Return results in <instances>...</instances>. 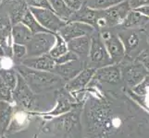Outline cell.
I'll use <instances>...</instances> for the list:
<instances>
[{"instance_id": "1", "label": "cell", "mask_w": 149, "mask_h": 138, "mask_svg": "<svg viewBox=\"0 0 149 138\" xmlns=\"http://www.w3.org/2000/svg\"><path fill=\"white\" fill-rule=\"evenodd\" d=\"M16 71L35 94L54 89L63 85L62 78L52 72L34 70L22 65H17Z\"/></svg>"}, {"instance_id": "18", "label": "cell", "mask_w": 149, "mask_h": 138, "mask_svg": "<svg viewBox=\"0 0 149 138\" xmlns=\"http://www.w3.org/2000/svg\"><path fill=\"white\" fill-rule=\"evenodd\" d=\"M32 32L22 22L12 25L11 27V38L13 39V43H18L26 46L30 40L33 37Z\"/></svg>"}, {"instance_id": "16", "label": "cell", "mask_w": 149, "mask_h": 138, "mask_svg": "<svg viewBox=\"0 0 149 138\" xmlns=\"http://www.w3.org/2000/svg\"><path fill=\"white\" fill-rule=\"evenodd\" d=\"M95 68L93 67H85L84 70H81V72L77 75L76 76L68 81L66 83L65 87L66 89L69 91H73V90H79L84 89L90 83V81L93 79L94 76L95 74Z\"/></svg>"}, {"instance_id": "3", "label": "cell", "mask_w": 149, "mask_h": 138, "mask_svg": "<svg viewBox=\"0 0 149 138\" xmlns=\"http://www.w3.org/2000/svg\"><path fill=\"white\" fill-rule=\"evenodd\" d=\"M119 65L121 72V80L126 89L134 88L148 76L146 68L136 59H132L125 56Z\"/></svg>"}, {"instance_id": "38", "label": "cell", "mask_w": 149, "mask_h": 138, "mask_svg": "<svg viewBox=\"0 0 149 138\" xmlns=\"http://www.w3.org/2000/svg\"><path fill=\"white\" fill-rule=\"evenodd\" d=\"M0 56H6V54H5V52H4V50L2 49L1 46H0Z\"/></svg>"}, {"instance_id": "13", "label": "cell", "mask_w": 149, "mask_h": 138, "mask_svg": "<svg viewBox=\"0 0 149 138\" xmlns=\"http://www.w3.org/2000/svg\"><path fill=\"white\" fill-rule=\"evenodd\" d=\"M68 49L73 53L79 60L87 65L91 45V36H83L70 40L67 43Z\"/></svg>"}, {"instance_id": "20", "label": "cell", "mask_w": 149, "mask_h": 138, "mask_svg": "<svg viewBox=\"0 0 149 138\" xmlns=\"http://www.w3.org/2000/svg\"><path fill=\"white\" fill-rule=\"evenodd\" d=\"M48 2L53 11L62 20L68 22L74 12L66 6L63 0H48Z\"/></svg>"}, {"instance_id": "41", "label": "cell", "mask_w": 149, "mask_h": 138, "mask_svg": "<svg viewBox=\"0 0 149 138\" xmlns=\"http://www.w3.org/2000/svg\"><path fill=\"white\" fill-rule=\"evenodd\" d=\"M1 5H2V0H0V7H1Z\"/></svg>"}, {"instance_id": "25", "label": "cell", "mask_w": 149, "mask_h": 138, "mask_svg": "<svg viewBox=\"0 0 149 138\" xmlns=\"http://www.w3.org/2000/svg\"><path fill=\"white\" fill-rule=\"evenodd\" d=\"M0 78L3 79L6 85L12 91L15 89L17 85V78H18L17 71H15L13 68L0 69Z\"/></svg>"}, {"instance_id": "21", "label": "cell", "mask_w": 149, "mask_h": 138, "mask_svg": "<svg viewBox=\"0 0 149 138\" xmlns=\"http://www.w3.org/2000/svg\"><path fill=\"white\" fill-rule=\"evenodd\" d=\"M13 109L8 102L0 101V134H2L9 124Z\"/></svg>"}, {"instance_id": "9", "label": "cell", "mask_w": 149, "mask_h": 138, "mask_svg": "<svg viewBox=\"0 0 149 138\" xmlns=\"http://www.w3.org/2000/svg\"><path fill=\"white\" fill-rule=\"evenodd\" d=\"M96 30L88 24L79 21H69L58 30V34L67 43L70 40L83 36H92Z\"/></svg>"}, {"instance_id": "22", "label": "cell", "mask_w": 149, "mask_h": 138, "mask_svg": "<svg viewBox=\"0 0 149 138\" xmlns=\"http://www.w3.org/2000/svg\"><path fill=\"white\" fill-rule=\"evenodd\" d=\"M22 23L24 24L25 26L32 32L33 34H36V33H40V32H50L47 30H45L44 27L41 26L40 23L36 20V19L33 17L32 12L30 11V9L27 10V12L25 13V15L23 16V18L22 19Z\"/></svg>"}, {"instance_id": "8", "label": "cell", "mask_w": 149, "mask_h": 138, "mask_svg": "<svg viewBox=\"0 0 149 138\" xmlns=\"http://www.w3.org/2000/svg\"><path fill=\"white\" fill-rule=\"evenodd\" d=\"M29 9L41 26L52 33H58V30L67 23L51 9L35 8H29Z\"/></svg>"}, {"instance_id": "24", "label": "cell", "mask_w": 149, "mask_h": 138, "mask_svg": "<svg viewBox=\"0 0 149 138\" xmlns=\"http://www.w3.org/2000/svg\"><path fill=\"white\" fill-rule=\"evenodd\" d=\"M124 1L127 0H87L84 5L96 10H104Z\"/></svg>"}, {"instance_id": "37", "label": "cell", "mask_w": 149, "mask_h": 138, "mask_svg": "<svg viewBox=\"0 0 149 138\" xmlns=\"http://www.w3.org/2000/svg\"><path fill=\"white\" fill-rule=\"evenodd\" d=\"M143 32H145L146 33H148V32H149V20L147 21V23L145 25V27L143 28Z\"/></svg>"}, {"instance_id": "35", "label": "cell", "mask_w": 149, "mask_h": 138, "mask_svg": "<svg viewBox=\"0 0 149 138\" xmlns=\"http://www.w3.org/2000/svg\"><path fill=\"white\" fill-rule=\"evenodd\" d=\"M129 5L132 10H133L143 6H147L149 5V0H129Z\"/></svg>"}, {"instance_id": "34", "label": "cell", "mask_w": 149, "mask_h": 138, "mask_svg": "<svg viewBox=\"0 0 149 138\" xmlns=\"http://www.w3.org/2000/svg\"><path fill=\"white\" fill-rule=\"evenodd\" d=\"M66 6L70 8L73 12L78 11V10L84 6V3L83 0H63Z\"/></svg>"}, {"instance_id": "28", "label": "cell", "mask_w": 149, "mask_h": 138, "mask_svg": "<svg viewBox=\"0 0 149 138\" xmlns=\"http://www.w3.org/2000/svg\"><path fill=\"white\" fill-rule=\"evenodd\" d=\"M148 89H149V75L146 76L141 83H139L134 88H132L131 90L134 94L140 97H146L148 94Z\"/></svg>"}, {"instance_id": "2", "label": "cell", "mask_w": 149, "mask_h": 138, "mask_svg": "<svg viewBox=\"0 0 149 138\" xmlns=\"http://www.w3.org/2000/svg\"><path fill=\"white\" fill-rule=\"evenodd\" d=\"M118 36L124 46L126 57L136 59L142 51L148 47L146 33L142 29L120 30Z\"/></svg>"}, {"instance_id": "19", "label": "cell", "mask_w": 149, "mask_h": 138, "mask_svg": "<svg viewBox=\"0 0 149 138\" xmlns=\"http://www.w3.org/2000/svg\"><path fill=\"white\" fill-rule=\"evenodd\" d=\"M5 8H7V13L8 15L11 25H15L17 23L22 22L23 16L29 9V7L25 3V0L22 2H19Z\"/></svg>"}, {"instance_id": "31", "label": "cell", "mask_w": 149, "mask_h": 138, "mask_svg": "<svg viewBox=\"0 0 149 138\" xmlns=\"http://www.w3.org/2000/svg\"><path fill=\"white\" fill-rule=\"evenodd\" d=\"M25 3L29 8H47L52 10V8H51L48 0H25Z\"/></svg>"}, {"instance_id": "15", "label": "cell", "mask_w": 149, "mask_h": 138, "mask_svg": "<svg viewBox=\"0 0 149 138\" xmlns=\"http://www.w3.org/2000/svg\"><path fill=\"white\" fill-rule=\"evenodd\" d=\"M99 16H100V10L91 8L84 5L78 11H75L72 14V16H71L69 21H79L81 23H85L94 27L96 30V22Z\"/></svg>"}, {"instance_id": "10", "label": "cell", "mask_w": 149, "mask_h": 138, "mask_svg": "<svg viewBox=\"0 0 149 138\" xmlns=\"http://www.w3.org/2000/svg\"><path fill=\"white\" fill-rule=\"evenodd\" d=\"M131 10L129 0H127L116 6L101 10V15L105 19L107 27H118L122 23Z\"/></svg>"}, {"instance_id": "12", "label": "cell", "mask_w": 149, "mask_h": 138, "mask_svg": "<svg viewBox=\"0 0 149 138\" xmlns=\"http://www.w3.org/2000/svg\"><path fill=\"white\" fill-rule=\"evenodd\" d=\"M85 65H86L84 62L77 59L66 64L56 65L52 73L60 76L63 81L68 82V81L71 80L74 76L78 75L81 70H84L85 68Z\"/></svg>"}, {"instance_id": "7", "label": "cell", "mask_w": 149, "mask_h": 138, "mask_svg": "<svg viewBox=\"0 0 149 138\" xmlns=\"http://www.w3.org/2000/svg\"><path fill=\"white\" fill-rule=\"evenodd\" d=\"M99 35L105 44L112 64L119 65L125 57V49L118 34L113 33L107 30H102L99 32Z\"/></svg>"}, {"instance_id": "36", "label": "cell", "mask_w": 149, "mask_h": 138, "mask_svg": "<svg viewBox=\"0 0 149 138\" xmlns=\"http://www.w3.org/2000/svg\"><path fill=\"white\" fill-rule=\"evenodd\" d=\"M133 10H135V11L143 14V16H146V17L149 18V5H147V6L141 7V8H138L133 9Z\"/></svg>"}, {"instance_id": "27", "label": "cell", "mask_w": 149, "mask_h": 138, "mask_svg": "<svg viewBox=\"0 0 149 138\" xmlns=\"http://www.w3.org/2000/svg\"><path fill=\"white\" fill-rule=\"evenodd\" d=\"M12 25L10 23L7 10L0 9V34L11 32Z\"/></svg>"}, {"instance_id": "33", "label": "cell", "mask_w": 149, "mask_h": 138, "mask_svg": "<svg viewBox=\"0 0 149 138\" xmlns=\"http://www.w3.org/2000/svg\"><path fill=\"white\" fill-rule=\"evenodd\" d=\"M77 59H78V57H77L73 53H71L70 51H68V52L64 54L63 55H61L58 58L55 59V62H56V65H62V64L69 63L70 61L77 60Z\"/></svg>"}, {"instance_id": "42", "label": "cell", "mask_w": 149, "mask_h": 138, "mask_svg": "<svg viewBox=\"0 0 149 138\" xmlns=\"http://www.w3.org/2000/svg\"><path fill=\"white\" fill-rule=\"evenodd\" d=\"M83 1H84V4H85V2H86V1H87V0H83Z\"/></svg>"}, {"instance_id": "39", "label": "cell", "mask_w": 149, "mask_h": 138, "mask_svg": "<svg viewBox=\"0 0 149 138\" xmlns=\"http://www.w3.org/2000/svg\"><path fill=\"white\" fill-rule=\"evenodd\" d=\"M146 43H147V45H148V47H149V32L146 33Z\"/></svg>"}, {"instance_id": "6", "label": "cell", "mask_w": 149, "mask_h": 138, "mask_svg": "<svg viewBox=\"0 0 149 138\" xmlns=\"http://www.w3.org/2000/svg\"><path fill=\"white\" fill-rule=\"evenodd\" d=\"M55 33L40 32L33 34L26 45V57H36L49 53L55 43Z\"/></svg>"}, {"instance_id": "5", "label": "cell", "mask_w": 149, "mask_h": 138, "mask_svg": "<svg viewBox=\"0 0 149 138\" xmlns=\"http://www.w3.org/2000/svg\"><path fill=\"white\" fill-rule=\"evenodd\" d=\"M13 100L22 106V108L28 111L36 110L38 105L37 96L30 89V87L25 82V80L18 74L17 85L15 89L12 91Z\"/></svg>"}, {"instance_id": "32", "label": "cell", "mask_w": 149, "mask_h": 138, "mask_svg": "<svg viewBox=\"0 0 149 138\" xmlns=\"http://www.w3.org/2000/svg\"><path fill=\"white\" fill-rule=\"evenodd\" d=\"M136 60H138L143 65V67L146 68L147 74L149 75V47L142 51L139 55L136 57Z\"/></svg>"}, {"instance_id": "40", "label": "cell", "mask_w": 149, "mask_h": 138, "mask_svg": "<svg viewBox=\"0 0 149 138\" xmlns=\"http://www.w3.org/2000/svg\"><path fill=\"white\" fill-rule=\"evenodd\" d=\"M4 57V56H0V69L2 68V58Z\"/></svg>"}, {"instance_id": "11", "label": "cell", "mask_w": 149, "mask_h": 138, "mask_svg": "<svg viewBox=\"0 0 149 138\" xmlns=\"http://www.w3.org/2000/svg\"><path fill=\"white\" fill-rule=\"evenodd\" d=\"M93 79L97 83H105L112 86L120 85L122 82L120 65L112 64L96 69Z\"/></svg>"}, {"instance_id": "14", "label": "cell", "mask_w": 149, "mask_h": 138, "mask_svg": "<svg viewBox=\"0 0 149 138\" xmlns=\"http://www.w3.org/2000/svg\"><path fill=\"white\" fill-rule=\"evenodd\" d=\"M20 65L34 70L52 72L56 66V62L52 56L47 54L36 57H26L20 62Z\"/></svg>"}, {"instance_id": "30", "label": "cell", "mask_w": 149, "mask_h": 138, "mask_svg": "<svg viewBox=\"0 0 149 138\" xmlns=\"http://www.w3.org/2000/svg\"><path fill=\"white\" fill-rule=\"evenodd\" d=\"M71 108V106L70 104V102L68 101V100L61 97L59 98V100H58V105L55 108V110L53 111L48 112V114H52V115H59L61 113H64V112L70 111Z\"/></svg>"}, {"instance_id": "29", "label": "cell", "mask_w": 149, "mask_h": 138, "mask_svg": "<svg viewBox=\"0 0 149 138\" xmlns=\"http://www.w3.org/2000/svg\"><path fill=\"white\" fill-rule=\"evenodd\" d=\"M0 101L8 102V103L13 101L12 90L6 85L1 78H0Z\"/></svg>"}, {"instance_id": "17", "label": "cell", "mask_w": 149, "mask_h": 138, "mask_svg": "<svg viewBox=\"0 0 149 138\" xmlns=\"http://www.w3.org/2000/svg\"><path fill=\"white\" fill-rule=\"evenodd\" d=\"M149 18L143 16V14L135 11V10H131L129 14L127 15L125 19L122 23L118 26L120 30H128V29H142L145 27L147 23Z\"/></svg>"}, {"instance_id": "23", "label": "cell", "mask_w": 149, "mask_h": 138, "mask_svg": "<svg viewBox=\"0 0 149 138\" xmlns=\"http://www.w3.org/2000/svg\"><path fill=\"white\" fill-rule=\"evenodd\" d=\"M54 35H55V43L48 54L54 59H56L59 56L66 54L69 51V49H68V45H67V42L58 33H55Z\"/></svg>"}, {"instance_id": "4", "label": "cell", "mask_w": 149, "mask_h": 138, "mask_svg": "<svg viewBox=\"0 0 149 138\" xmlns=\"http://www.w3.org/2000/svg\"><path fill=\"white\" fill-rule=\"evenodd\" d=\"M87 64H88L87 67H93L95 69L112 65V61L107 54L98 30H96L91 36V45Z\"/></svg>"}, {"instance_id": "26", "label": "cell", "mask_w": 149, "mask_h": 138, "mask_svg": "<svg viewBox=\"0 0 149 138\" xmlns=\"http://www.w3.org/2000/svg\"><path fill=\"white\" fill-rule=\"evenodd\" d=\"M11 51H12V57L14 58V60L19 61V63L22 62L24 58H26L27 49L25 45L13 43L11 46Z\"/></svg>"}]
</instances>
